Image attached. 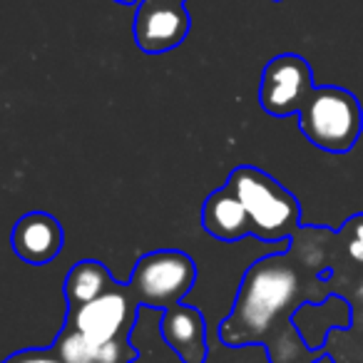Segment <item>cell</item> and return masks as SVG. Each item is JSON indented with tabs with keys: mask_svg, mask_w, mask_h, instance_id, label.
<instances>
[{
	"mask_svg": "<svg viewBox=\"0 0 363 363\" xmlns=\"http://www.w3.org/2000/svg\"><path fill=\"white\" fill-rule=\"evenodd\" d=\"M306 264L298 262L296 244H289L279 254L264 257L247 269L229 316L222 321L219 341L224 346H264L269 363L281 361V346L286 348V363H316L323 348L313 351L303 343L294 326V313L311 298L306 289Z\"/></svg>",
	"mask_w": 363,
	"mask_h": 363,
	"instance_id": "6da1fadb",
	"label": "cell"
},
{
	"mask_svg": "<svg viewBox=\"0 0 363 363\" xmlns=\"http://www.w3.org/2000/svg\"><path fill=\"white\" fill-rule=\"evenodd\" d=\"M244 204L252 237L264 244L291 242L301 229V204L272 174L252 164H239L224 182Z\"/></svg>",
	"mask_w": 363,
	"mask_h": 363,
	"instance_id": "7a4b0ae2",
	"label": "cell"
},
{
	"mask_svg": "<svg viewBox=\"0 0 363 363\" xmlns=\"http://www.w3.org/2000/svg\"><path fill=\"white\" fill-rule=\"evenodd\" d=\"M298 130L313 147L328 155H346L363 132V110L353 92L318 85L298 112Z\"/></svg>",
	"mask_w": 363,
	"mask_h": 363,
	"instance_id": "3957f363",
	"label": "cell"
},
{
	"mask_svg": "<svg viewBox=\"0 0 363 363\" xmlns=\"http://www.w3.org/2000/svg\"><path fill=\"white\" fill-rule=\"evenodd\" d=\"M197 281V264L179 249H157L132 267L127 289L142 308L164 311L189 296Z\"/></svg>",
	"mask_w": 363,
	"mask_h": 363,
	"instance_id": "277c9868",
	"label": "cell"
},
{
	"mask_svg": "<svg viewBox=\"0 0 363 363\" xmlns=\"http://www.w3.org/2000/svg\"><path fill=\"white\" fill-rule=\"evenodd\" d=\"M140 303L127 284H117L112 291L92 298L67 311V326L77 328L95 343L130 341L140 318Z\"/></svg>",
	"mask_w": 363,
	"mask_h": 363,
	"instance_id": "5b68a950",
	"label": "cell"
},
{
	"mask_svg": "<svg viewBox=\"0 0 363 363\" xmlns=\"http://www.w3.org/2000/svg\"><path fill=\"white\" fill-rule=\"evenodd\" d=\"M313 72L306 57L284 52L267 62L259 82V105L272 117L298 115L313 90Z\"/></svg>",
	"mask_w": 363,
	"mask_h": 363,
	"instance_id": "8992f818",
	"label": "cell"
},
{
	"mask_svg": "<svg viewBox=\"0 0 363 363\" xmlns=\"http://www.w3.org/2000/svg\"><path fill=\"white\" fill-rule=\"evenodd\" d=\"M132 23L135 45L147 55H162L187 40L192 18L184 3L172 0H140Z\"/></svg>",
	"mask_w": 363,
	"mask_h": 363,
	"instance_id": "52a82bcc",
	"label": "cell"
},
{
	"mask_svg": "<svg viewBox=\"0 0 363 363\" xmlns=\"http://www.w3.org/2000/svg\"><path fill=\"white\" fill-rule=\"evenodd\" d=\"M160 336L179 363H207L209 331L207 316L199 308L184 301L164 308L160 318Z\"/></svg>",
	"mask_w": 363,
	"mask_h": 363,
	"instance_id": "ba28073f",
	"label": "cell"
},
{
	"mask_svg": "<svg viewBox=\"0 0 363 363\" xmlns=\"http://www.w3.org/2000/svg\"><path fill=\"white\" fill-rule=\"evenodd\" d=\"M65 232L62 224L48 212H28L11 232V247L21 262L30 267H45L62 252Z\"/></svg>",
	"mask_w": 363,
	"mask_h": 363,
	"instance_id": "9c48e42d",
	"label": "cell"
},
{
	"mask_svg": "<svg viewBox=\"0 0 363 363\" xmlns=\"http://www.w3.org/2000/svg\"><path fill=\"white\" fill-rule=\"evenodd\" d=\"M202 229L217 242L234 244L252 237V222L237 194L222 184L202 204Z\"/></svg>",
	"mask_w": 363,
	"mask_h": 363,
	"instance_id": "30bf717a",
	"label": "cell"
},
{
	"mask_svg": "<svg viewBox=\"0 0 363 363\" xmlns=\"http://www.w3.org/2000/svg\"><path fill=\"white\" fill-rule=\"evenodd\" d=\"M52 348L65 363H132L137 361V353H140L132 346V341L95 343L67 323L57 333Z\"/></svg>",
	"mask_w": 363,
	"mask_h": 363,
	"instance_id": "8fae6325",
	"label": "cell"
},
{
	"mask_svg": "<svg viewBox=\"0 0 363 363\" xmlns=\"http://www.w3.org/2000/svg\"><path fill=\"white\" fill-rule=\"evenodd\" d=\"M117 286L115 277L110 274V269L97 259H82L75 267L67 272L62 291H65L67 306L75 308L80 303H87L92 298L102 296V294L112 291Z\"/></svg>",
	"mask_w": 363,
	"mask_h": 363,
	"instance_id": "7c38bea8",
	"label": "cell"
},
{
	"mask_svg": "<svg viewBox=\"0 0 363 363\" xmlns=\"http://www.w3.org/2000/svg\"><path fill=\"white\" fill-rule=\"evenodd\" d=\"M341 237H343V247H346L348 257H351L353 262L363 264V214L348 219L346 227L341 229Z\"/></svg>",
	"mask_w": 363,
	"mask_h": 363,
	"instance_id": "4fadbf2b",
	"label": "cell"
},
{
	"mask_svg": "<svg viewBox=\"0 0 363 363\" xmlns=\"http://www.w3.org/2000/svg\"><path fill=\"white\" fill-rule=\"evenodd\" d=\"M3 363H65L55 353V348H26V351L11 353Z\"/></svg>",
	"mask_w": 363,
	"mask_h": 363,
	"instance_id": "5bb4252c",
	"label": "cell"
},
{
	"mask_svg": "<svg viewBox=\"0 0 363 363\" xmlns=\"http://www.w3.org/2000/svg\"><path fill=\"white\" fill-rule=\"evenodd\" d=\"M112 3H120V6H137L140 0H112Z\"/></svg>",
	"mask_w": 363,
	"mask_h": 363,
	"instance_id": "9a60e30c",
	"label": "cell"
},
{
	"mask_svg": "<svg viewBox=\"0 0 363 363\" xmlns=\"http://www.w3.org/2000/svg\"><path fill=\"white\" fill-rule=\"evenodd\" d=\"M316 363H333V358H331V356H328V353H326V356H321V358H318Z\"/></svg>",
	"mask_w": 363,
	"mask_h": 363,
	"instance_id": "2e32d148",
	"label": "cell"
},
{
	"mask_svg": "<svg viewBox=\"0 0 363 363\" xmlns=\"http://www.w3.org/2000/svg\"><path fill=\"white\" fill-rule=\"evenodd\" d=\"M172 3H187V0H172Z\"/></svg>",
	"mask_w": 363,
	"mask_h": 363,
	"instance_id": "e0dca14e",
	"label": "cell"
},
{
	"mask_svg": "<svg viewBox=\"0 0 363 363\" xmlns=\"http://www.w3.org/2000/svg\"><path fill=\"white\" fill-rule=\"evenodd\" d=\"M274 3H281V0H274Z\"/></svg>",
	"mask_w": 363,
	"mask_h": 363,
	"instance_id": "ac0fdd59",
	"label": "cell"
}]
</instances>
